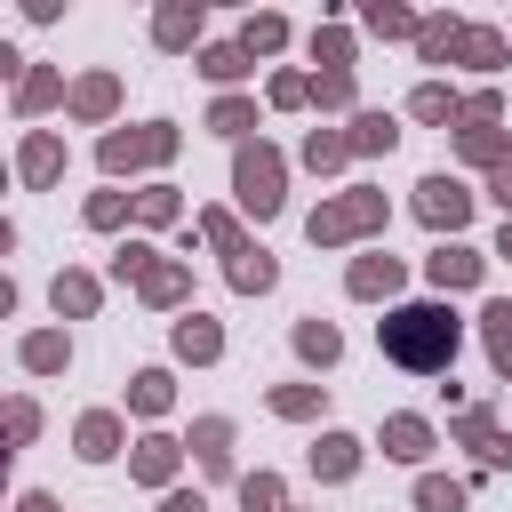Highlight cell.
<instances>
[{
    "mask_svg": "<svg viewBox=\"0 0 512 512\" xmlns=\"http://www.w3.org/2000/svg\"><path fill=\"white\" fill-rule=\"evenodd\" d=\"M504 256H512V224H504Z\"/></svg>",
    "mask_w": 512,
    "mask_h": 512,
    "instance_id": "8d00e7d4",
    "label": "cell"
},
{
    "mask_svg": "<svg viewBox=\"0 0 512 512\" xmlns=\"http://www.w3.org/2000/svg\"><path fill=\"white\" fill-rule=\"evenodd\" d=\"M8 304H16V288H8V280H0V312H8Z\"/></svg>",
    "mask_w": 512,
    "mask_h": 512,
    "instance_id": "e575fe53",
    "label": "cell"
},
{
    "mask_svg": "<svg viewBox=\"0 0 512 512\" xmlns=\"http://www.w3.org/2000/svg\"><path fill=\"white\" fill-rule=\"evenodd\" d=\"M416 216H424V224H448V232H456V224L472 216V192H464L456 176H424V184H416Z\"/></svg>",
    "mask_w": 512,
    "mask_h": 512,
    "instance_id": "7a4b0ae2",
    "label": "cell"
},
{
    "mask_svg": "<svg viewBox=\"0 0 512 512\" xmlns=\"http://www.w3.org/2000/svg\"><path fill=\"white\" fill-rule=\"evenodd\" d=\"M240 200L256 208V216H272L280 208V160L256 144V152H240Z\"/></svg>",
    "mask_w": 512,
    "mask_h": 512,
    "instance_id": "277c9868",
    "label": "cell"
},
{
    "mask_svg": "<svg viewBox=\"0 0 512 512\" xmlns=\"http://www.w3.org/2000/svg\"><path fill=\"white\" fill-rule=\"evenodd\" d=\"M24 512H56V504H48V496H24Z\"/></svg>",
    "mask_w": 512,
    "mask_h": 512,
    "instance_id": "836d02e7",
    "label": "cell"
},
{
    "mask_svg": "<svg viewBox=\"0 0 512 512\" xmlns=\"http://www.w3.org/2000/svg\"><path fill=\"white\" fill-rule=\"evenodd\" d=\"M56 168H64V152H56V136H32V144H24V176H32V184H48Z\"/></svg>",
    "mask_w": 512,
    "mask_h": 512,
    "instance_id": "9c48e42d",
    "label": "cell"
},
{
    "mask_svg": "<svg viewBox=\"0 0 512 512\" xmlns=\"http://www.w3.org/2000/svg\"><path fill=\"white\" fill-rule=\"evenodd\" d=\"M0 472H8V448H0Z\"/></svg>",
    "mask_w": 512,
    "mask_h": 512,
    "instance_id": "f35d334b",
    "label": "cell"
},
{
    "mask_svg": "<svg viewBox=\"0 0 512 512\" xmlns=\"http://www.w3.org/2000/svg\"><path fill=\"white\" fill-rule=\"evenodd\" d=\"M112 448H120V424L112 416H88L80 424V456H112Z\"/></svg>",
    "mask_w": 512,
    "mask_h": 512,
    "instance_id": "5bb4252c",
    "label": "cell"
},
{
    "mask_svg": "<svg viewBox=\"0 0 512 512\" xmlns=\"http://www.w3.org/2000/svg\"><path fill=\"white\" fill-rule=\"evenodd\" d=\"M0 424H8V440H32V424H40V416H32V408H24V400H16V408H8V416H0Z\"/></svg>",
    "mask_w": 512,
    "mask_h": 512,
    "instance_id": "4dcf8cb0",
    "label": "cell"
},
{
    "mask_svg": "<svg viewBox=\"0 0 512 512\" xmlns=\"http://www.w3.org/2000/svg\"><path fill=\"white\" fill-rule=\"evenodd\" d=\"M8 64H16V56H8V48H0V72H8Z\"/></svg>",
    "mask_w": 512,
    "mask_h": 512,
    "instance_id": "74e56055",
    "label": "cell"
},
{
    "mask_svg": "<svg viewBox=\"0 0 512 512\" xmlns=\"http://www.w3.org/2000/svg\"><path fill=\"white\" fill-rule=\"evenodd\" d=\"M496 200H504V208H512V160H504V168H496Z\"/></svg>",
    "mask_w": 512,
    "mask_h": 512,
    "instance_id": "1f68e13d",
    "label": "cell"
},
{
    "mask_svg": "<svg viewBox=\"0 0 512 512\" xmlns=\"http://www.w3.org/2000/svg\"><path fill=\"white\" fill-rule=\"evenodd\" d=\"M48 96H56V72H32V80H24V96H16V104H24V112H40V104H48Z\"/></svg>",
    "mask_w": 512,
    "mask_h": 512,
    "instance_id": "d4e9b609",
    "label": "cell"
},
{
    "mask_svg": "<svg viewBox=\"0 0 512 512\" xmlns=\"http://www.w3.org/2000/svg\"><path fill=\"white\" fill-rule=\"evenodd\" d=\"M376 336H384V360H400V368H416V376L448 368V352H456V320H448L440 304H400Z\"/></svg>",
    "mask_w": 512,
    "mask_h": 512,
    "instance_id": "6da1fadb",
    "label": "cell"
},
{
    "mask_svg": "<svg viewBox=\"0 0 512 512\" xmlns=\"http://www.w3.org/2000/svg\"><path fill=\"white\" fill-rule=\"evenodd\" d=\"M136 408H168V376H136Z\"/></svg>",
    "mask_w": 512,
    "mask_h": 512,
    "instance_id": "f1b7e54d",
    "label": "cell"
},
{
    "mask_svg": "<svg viewBox=\"0 0 512 512\" xmlns=\"http://www.w3.org/2000/svg\"><path fill=\"white\" fill-rule=\"evenodd\" d=\"M296 344H304V360H336V328H328V320H304Z\"/></svg>",
    "mask_w": 512,
    "mask_h": 512,
    "instance_id": "2e32d148",
    "label": "cell"
},
{
    "mask_svg": "<svg viewBox=\"0 0 512 512\" xmlns=\"http://www.w3.org/2000/svg\"><path fill=\"white\" fill-rule=\"evenodd\" d=\"M176 136L168 128H144V136H104V168H144V160H168Z\"/></svg>",
    "mask_w": 512,
    "mask_h": 512,
    "instance_id": "5b68a950",
    "label": "cell"
},
{
    "mask_svg": "<svg viewBox=\"0 0 512 512\" xmlns=\"http://www.w3.org/2000/svg\"><path fill=\"white\" fill-rule=\"evenodd\" d=\"M240 496H248V512H280V480H240Z\"/></svg>",
    "mask_w": 512,
    "mask_h": 512,
    "instance_id": "cb8c5ba5",
    "label": "cell"
},
{
    "mask_svg": "<svg viewBox=\"0 0 512 512\" xmlns=\"http://www.w3.org/2000/svg\"><path fill=\"white\" fill-rule=\"evenodd\" d=\"M176 352H184V360H216V328H208V320H184V328H176Z\"/></svg>",
    "mask_w": 512,
    "mask_h": 512,
    "instance_id": "4fadbf2b",
    "label": "cell"
},
{
    "mask_svg": "<svg viewBox=\"0 0 512 512\" xmlns=\"http://www.w3.org/2000/svg\"><path fill=\"white\" fill-rule=\"evenodd\" d=\"M416 496H424V512H456V504H464V488H456V480H424Z\"/></svg>",
    "mask_w": 512,
    "mask_h": 512,
    "instance_id": "7402d4cb",
    "label": "cell"
},
{
    "mask_svg": "<svg viewBox=\"0 0 512 512\" xmlns=\"http://www.w3.org/2000/svg\"><path fill=\"white\" fill-rule=\"evenodd\" d=\"M96 304V280H56V312H88Z\"/></svg>",
    "mask_w": 512,
    "mask_h": 512,
    "instance_id": "44dd1931",
    "label": "cell"
},
{
    "mask_svg": "<svg viewBox=\"0 0 512 512\" xmlns=\"http://www.w3.org/2000/svg\"><path fill=\"white\" fill-rule=\"evenodd\" d=\"M488 352H496V368L512 376V304H488Z\"/></svg>",
    "mask_w": 512,
    "mask_h": 512,
    "instance_id": "8fae6325",
    "label": "cell"
},
{
    "mask_svg": "<svg viewBox=\"0 0 512 512\" xmlns=\"http://www.w3.org/2000/svg\"><path fill=\"white\" fill-rule=\"evenodd\" d=\"M352 144H360V152H376V144H392V120H376V112H368V120H360V136H352Z\"/></svg>",
    "mask_w": 512,
    "mask_h": 512,
    "instance_id": "83f0119b",
    "label": "cell"
},
{
    "mask_svg": "<svg viewBox=\"0 0 512 512\" xmlns=\"http://www.w3.org/2000/svg\"><path fill=\"white\" fill-rule=\"evenodd\" d=\"M8 240H16V232H8V224H0V256H8Z\"/></svg>",
    "mask_w": 512,
    "mask_h": 512,
    "instance_id": "d590c367",
    "label": "cell"
},
{
    "mask_svg": "<svg viewBox=\"0 0 512 512\" xmlns=\"http://www.w3.org/2000/svg\"><path fill=\"white\" fill-rule=\"evenodd\" d=\"M368 24H376V32H416V16H408V8H368Z\"/></svg>",
    "mask_w": 512,
    "mask_h": 512,
    "instance_id": "484cf974",
    "label": "cell"
},
{
    "mask_svg": "<svg viewBox=\"0 0 512 512\" xmlns=\"http://www.w3.org/2000/svg\"><path fill=\"white\" fill-rule=\"evenodd\" d=\"M392 280H400V264H392V256H360V264H352V296H384Z\"/></svg>",
    "mask_w": 512,
    "mask_h": 512,
    "instance_id": "52a82bcc",
    "label": "cell"
},
{
    "mask_svg": "<svg viewBox=\"0 0 512 512\" xmlns=\"http://www.w3.org/2000/svg\"><path fill=\"white\" fill-rule=\"evenodd\" d=\"M24 360H32V368H64V336H32Z\"/></svg>",
    "mask_w": 512,
    "mask_h": 512,
    "instance_id": "603a6c76",
    "label": "cell"
},
{
    "mask_svg": "<svg viewBox=\"0 0 512 512\" xmlns=\"http://www.w3.org/2000/svg\"><path fill=\"white\" fill-rule=\"evenodd\" d=\"M224 440H232V432L208 416V424H200V456H208V464H224Z\"/></svg>",
    "mask_w": 512,
    "mask_h": 512,
    "instance_id": "f546056e",
    "label": "cell"
},
{
    "mask_svg": "<svg viewBox=\"0 0 512 512\" xmlns=\"http://www.w3.org/2000/svg\"><path fill=\"white\" fill-rule=\"evenodd\" d=\"M376 216H384V200H376V192H352V200H336V208L312 216V240H352V232H368Z\"/></svg>",
    "mask_w": 512,
    "mask_h": 512,
    "instance_id": "3957f363",
    "label": "cell"
},
{
    "mask_svg": "<svg viewBox=\"0 0 512 512\" xmlns=\"http://www.w3.org/2000/svg\"><path fill=\"white\" fill-rule=\"evenodd\" d=\"M416 112H424V120H448V112H456V96H448V88H424V96H416Z\"/></svg>",
    "mask_w": 512,
    "mask_h": 512,
    "instance_id": "4316f807",
    "label": "cell"
},
{
    "mask_svg": "<svg viewBox=\"0 0 512 512\" xmlns=\"http://www.w3.org/2000/svg\"><path fill=\"white\" fill-rule=\"evenodd\" d=\"M280 40H288V24H280V16H248V32H240V56H248V48H280Z\"/></svg>",
    "mask_w": 512,
    "mask_h": 512,
    "instance_id": "9a60e30c",
    "label": "cell"
},
{
    "mask_svg": "<svg viewBox=\"0 0 512 512\" xmlns=\"http://www.w3.org/2000/svg\"><path fill=\"white\" fill-rule=\"evenodd\" d=\"M136 472H144V480H168V472H176V448H168V440H144V448H136Z\"/></svg>",
    "mask_w": 512,
    "mask_h": 512,
    "instance_id": "e0dca14e",
    "label": "cell"
},
{
    "mask_svg": "<svg viewBox=\"0 0 512 512\" xmlns=\"http://www.w3.org/2000/svg\"><path fill=\"white\" fill-rule=\"evenodd\" d=\"M200 72H208V80H240V72H248V56H240V48H208V56H200Z\"/></svg>",
    "mask_w": 512,
    "mask_h": 512,
    "instance_id": "d6986e66",
    "label": "cell"
},
{
    "mask_svg": "<svg viewBox=\"0 0 512 512\" xmlns=\"http://www.w3.org/2000/svg\"><path fill=\"white\" fill-rule=\"evenodd\" d=\"M232 288H272V256L240 248V256H232Z\"/></svg>",
    "mask_w": 512,
    "mask_h": 512,
    "instance_id": "7c38bea8",
    "label": "cell"
},
{
    "mask_svg": "<svg viewBox=\"0 0 512 512\" xmlns=\"http://www.w3.org/2000/svg\"><path fill=\"white\" fill-rule=\"evenodd\" d=\"M192 32H200V8H168V16H160V40H168V48H184Z\"/></svg>",
    "mask_w": 512,
    "mask_h": 512,
    "instance_id": "ac0fdd59",
    "label": "cell"
},
{
    "mask_svg": "<svg viewBox=\"0 0 512 512\" xmlns=\"http://www.w3.org/2000/svg\"><path fill=\"white\" fill-rule=\"evenodd\" d=\"M72 104H80L88 120H96V112H112V80H80V88H72Z\"/></svg>",
    "mask_w": 512,
    "mask_h": 512,
    "instance_id": "ffe728a7",
    "label": "cell"
},
{
    "mask_svg": "<svg viewBox=\"0 0 512 512\" xmlns=\"http://www.w3.org/2000/svg\"><path fill=\"white\" fill-rule=\"evenodd\" d=\"M312 464H320V472H328V480H344V472H352V464H360V456H352V440H344V432H328V440H320V448H312Z\"/></svg>",
    "mask_w": 512,
    "mask_h": 512,
    "instance_id": "30bf717a",
    "label": "cell"
},
{
    "mask_svg": "<svg viewBox=\"0 0 512 512\" xmlns=\"http://www.w3.org/2000/svg\"><path fill=\"white\" fill-rule=\"evenodd\" d=\"M424 440H432V432H424L416 416H392V424H384V456H424Z\"/></svg>",
    "mask_w": 512,
    "mask_h": 512,
    "instance_id": "ba28073f",
    "label": "cell"
},
{
    "mask_svg": "<svg viewBox=\"0 0 512 512\" xmlns=\"http://www.w3.org/2000/svg\"><path fill=\"white\" fill-rule=\"evenodd\" d=\"M160 512H200V496H168V504H160Z\"/></svg>",
    "mask_w": 512,
    "mask_h": 512,
    "instance_id": "d6a6232c",
    "label": "cell"
},
{
    "mask_svg": "<svg viewBox=\"0 0 512 512\" xmlns=\"http://www.w3.org/2000/svg\"><path fill=\"white\" fill-rule=\"evenodd\" d=\"M432 280H440V288H472V280H480V256H472V248H440V256H432Z\"/></svg>",
    "mask_w": 512,
    "mask_h": 512,
    "instance_id": "8992f818",
    "label": "cell"
}]
</instances>
